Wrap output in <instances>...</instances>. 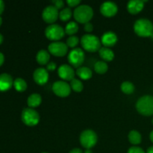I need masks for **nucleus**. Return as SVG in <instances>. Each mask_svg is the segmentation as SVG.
I'll return each instance as SVG.
<instances>
[{
	"instance_id": "20",
	"label": "nucleus",
	"mask_w": 153,
	"mask_h": 153,
	"mask_svg": "<svg viewBox=\"0 0 153 153\" xmlns=\"http://www.w3.org/2000/svg\"><path fill=\"white\" fill-rule=\"evenodd\" d=\"M42 98L41 96L39 94H32L28 97L27 100V104H28V107L31 108H36L37 106L40 105L41 104Z\"/></svg>"
},
{
	"instance_id": "16",
	"label": "nucleus",
	"mask_w": 153,
	"mask_h": 153,
	"mask_svg": "<svg viewBox=\"0 0 153 153\" xmlns=\"http://www.w3.org/2000/svg\"><path fill=\"white\" fill-rule=\"evenodd\" d=\"M144 7V1L141 0H131L128 2L127 10L131 14H137L140 13Z\"/></svg>"
},
{
	"instance_id": "44",
	"label": "nucleus",
	"mask_w": 153,
	"mask_h": 153,
	"mask_svg": "<svg viewBox=\"0 0 153 153\" xmlns=\"http://www.w3.org/2000/svg\"><path fill=\"white\" fill-rule=\"evenodd\" d=\"M43 153H47V152H43Z\"/></svg>"
},
{
	"instance_id": "26",
	"label": "nucleus",
	"mask_w": 153,
	"mask_h": 153,
	"mask_svg": "<svg viewBox=\"0 0 153 153\" xmlns=\"http://www.w3.org/2000/svg\"><path fill=\"white\" fill-rule=\"evenodd\" d=\"M121 91L125 94H131L134 91V85L130 82H124L121 84Z\"/></svg>"
},
{
	"instance_id": "5",
	"label": "nucleus",
	"mask_w": 153,
	"mask_h": 153,
	"mask_svg": "<svg viewBox=\"0 0 153 153\" xmlns=\"http://www.w3.org/2000/svg\"><path fill=\"white\" fill-rule=\"evenodd\" d=\"M21 119L28 126H34L37 125L40 121V115L38 112L31 108H25L22 110Z\"/></svg>"
},
{
	"instance_id": "2",
	"label": "nucleus",
	"mask_w": 153,
	"mask_h": 153,
	"mask_svg": "<svg viewBox=\"0 0 153 153\" xmlns=\"http://www.w3.org/2000/svg\"><path fill=\"white\" fill-rule=\"evenodd\" d=\"M73 16L75 19L78 22L82 24H85L90 22V20L94 16V10L91 6L88 4H82L79 5L73 12Z\"/></svg>"
},
{
	"instance_id": "4",
	"label": "nucleus",
	"mask_w": 153,
	"mask_h": 153,
	"mask_svg": "<svg viewBox=\"0 0 153 153\" xmlns=\"http://www.w3.org/2000/svg\"><path fill=\"white\" fill-rule=\"evenodd\" d=\"M101 40L97 36L85 34L81 38V44L84 49L90 52H95L101 49Z\"/></svg>"
},
{
	"instance_id": "6",
	"label": "nucleus",
	"mask_w": 153,
	"mask_h": 153,
	"mask_svg": "<svg viewBox=\"0 0 153 153\" xmlns=\"http://www.w3.org/2000/svg\"><path fill=\"white\" fill-rule=\"evenodd\" d=\"M79 140H80L81 145L88 149H91L97 144L98 137L97 133L91 129H87L82 131Z\"/></svg>"
},
{
	"instance_id": "29",
	"label": "nucleus",
	"mask_w": 153,
	"mask_h": 153,
	"mask_svg": "<svg viewBox=\"0 0 153 153\" xmlns=\"http://www.w3.org/2000/svg\"><path fill=\"white\" fill-rule=\"evenodd\" d=\"M79 37H76V36L75 35H73V36H70V37L67 38V43H66V44H67V46H68V47L75 49V47L79 44Z\"/></svg>"
},
{
	"instance_id": "43",
	"label": "nucleus",
	"mask_w": 153,
	"mask_h": 153,
	"mask_svg": "<svg viewBox=\"0 0 153 153\" xmlns=\"http://www.w3.org/2000/svg\"><path fill=\"white\" fill-rule=\"evenodd\" d=\"M152 124H153V119H152Z\"/></svg>"
},
{
	"instance_id": "15",
	"label": "nucleus",
	"mask_w": 153,
	"mask_h": 153,
	"mask_svg": "<svg viewBox=\"0 0 153 153\" xmlns=\"http://www.w3.org/2000/svg\"><path fill=\"white\" fill-rule=\"evenodd\" d=\"M118 38L117 34L113 31H107L105 33L101 38V43L105 46V47H112L117 42Z\"/></svg>"
},
{
	"instance_id": "31",
	"label": "nucleus",
	"mask_w": 153,
	"mask_h": 153,
	"mask_svg": "<svg viewBox=\"0 0 153 153\" xmlns=\"http://www.w3.org/2000/svg\"><path fill=\"white\" fill-rule=\"evenodd\" d=\"M52 3H53V5L56 7L57 9H61L64 7V2L62 0H53L52 1Z\"/></svg>"
},
{
	"instance_id": "10",
	"label": "nucleus",
	"mask_w": 153,
	"mask_h": 153,
	"mask_svg": "<svg viewBox=\"0 0 153 153\" xmlns=\"http://www.w3.org/2000/svg\"><path fill=\"white\" fill-rule=\"evenodd\" d=\"M48 50L54 56L63 57L68 52V46L63 42H52L48 46Z\"/></svg>"
},
{
	"instance_id": "34",
	"label": "nucleus",
	"mask_w": 153,
	"mask_h": 153,
	"mask_svg": "<svg viewBox=\"0 0 153 153\" xmlns=\"http://www.w3.org/2000/svg\"><path fill=\"white\" fill-rule=\"evenodd\" d=\"M56 64L55 62H49L48 63L47 66H46V70L47 71H52V70H55L56 69Z\"/></svg>"
},
{
	"instance_id": "19",
	"label": "nucleus",
	"mask_w": 153,
	"mask_h": 153,
	"mask_svg": "<svg viewBox=\"0 0 153 153\" xmlns=\"http://www.w3.org/2000/svg\"><path fill=\"white\" fill-rule=\"evenodd\" d=\"M99 55L102 60L105 61H111L114 58V52L108 47H101L99 50Z\"/></svg>"
},
{
	"instance_id": "30",
	"label": "nucleus",
	"mask_w": 153,
	"mask_h": 153,
	"mask_svg": "<svg viewBox=\"0 0 153 153\" xmlns=\"http://www.w3.org/2000/svg\"><path fill=\"white\" fill-rule=\"evenodd\" d=\"M128 153H145V152L138 146H131L128 149Z\"/></svg>"
},
{
	"instance_id": "41",
	"label": "nucleus",
	"mask_w": 153,
	"mask_h": 153,
	"mask_svg": "<svg viewBox=\"0 0 153 153\" xmlns=\"http://www.w3.org/2000/svg\"><path fill=\"white\" fill-rule=\"evenodd\" d=\"M2 41H3V36H2V34H0V44L2 43Z\"/></svg>"
},
{
	"instance_id": "12",
	"label": "nucleus",
	"mask_w": 153,
	"mask_h": 153,
	"mask_svg": "<svg viewBox=\"0 0 153 153\" xmlns=\"http://www.w3.org/2000/svg\"><path fill=\"white\" fill-rule=\"evenodd\" d=\"M118 11V7L113 1H105L100 6V12L106 17H111L116 15Z\"/></svg>"
},
{
	"instance_id": "35",
	"label": "nucleus",
	"mask_w": 153,
	"mask_h": 153,
	"mask_svg": "<svg viewBox=\"0 0 153 153\" xmlns=\"http://www.w3.org/2000/svg\"><path fill=\"white\" fill-rule=\"evenodd\" d=\"M4 1L0 0V14L2 13V12L4 11Z\"/></svg>"
},
{
	"instance_id": "18",
	"label": "nucleus",
	"mask_w": 153,
	"mask_h": 153,
	"mask_svg": "<svg viewBox=\"0 0 153 153\" xmlns=\"http://www.w3.org/2000/svg\"><path fill=\"white\" fill-rule=\"evenodd\" d=\"M49 59H50V55L49 52L44 49L39 51L36 55V61L40 65H47Z\"/></svg>"
},
{
	"instance_id": "11",
	"label": "nucleus",
	"mask_w": 153,
	"mask_h": 153,
	"mask_svg": "<svg viewBox=\"0 0 153 153\" xmlns=\"http://www.w3.org/2000/svg\"><path fill=\"white\" fill-rule=\"evenodd\" d=\"M59 16L58 10L54 5H49L43 9L42 12V18L49 24H53Z\"/></svg>"
},
{
	"instance_id": "39",
	"label": "nucleus",
	"mask_w": 153,
	"mask_h": 153,
	"mask_svg": "<svg viewBox=\"0 0 153 153\" xmlns=\"http://www.w3.org/2000/svg\"><path fill=\"white\" fill-rule=\"evenodd\" d=\"M149 138H150V140L153 143V130L150 132V134H149Z\"/></svg>"
},
{
	"instance_id": "27",
	"label": "nucleus",
	"mask_w": 153,
	"mask_h": 153,
	"mask_svg": "<svg viewBox=\"0 0 153 153\" xmlns=\"http://www.w3.org/2000/svg\"><path fill=\"white\" fill-rule=\"evenodd\" d=\"M70 85L71 89L73 90V91L77 93L82 92V90H83L84 88V85L83 84H82V82H81L79 79H73V80L71 81V82H70Z\"/></svg>"
},
{
	"instance_id": "17",
	"label": "nucleus",
	"mask_w": 153,
	"mask_h": 153,
	"mask_svg": "<svg viewBox=\"0 0 153 153\" xmlns=\"http://www.w3.org/2000/svg\"><path fill=\"white\" fill-rule=\"evenodd\" d=\"M13 85V81L10 75L7 73L0 74V91H8Z\"/></svg>"
},
{
	"instance_id": "32",
	"label": "nucleus",
	"mask_w": 153,
	"mask_h": 153,
	"mask_svg": "<svg viewBox=\"0 0 153 153\" xmlns=\"http://www.w3.org/2000/svg\"><path fill=\"white\" fill-rule=\"evenodd\" d=\"M81 3L80 0H67V4L70 7H76L79 6V4Z\"/></svg>"
},
{
	"instance_id": "3",
	"label": "nucleus",
	"mask_w": 153,
	"mask_h": 153,
	"mask_svg": "<svg viewBox=\"0 0 153 153\" xmlns=\"http://www.w3.org/2000/svg\"><path fill=\"white\" fill-rule=\"evenodd\" d=\"M136 109L139 114L143 116L153 115V97L145 95L140 97L136 102Z\"/></svg>"
},
{
	"instance_id": "8",
	"label": "nucleus",
	"mask_w": 153,
	"mask_h": 153,
	"mask_svg": "<svg viewBox=\"0 0 153 153\" xmlns=\"http://www.w3.org/2000/svg\"><path fill=\"white\" fill-rule=\"evenodd\" d=\"M85 52L80 48H75L68 55V61L70 65L76 68H79L85 61Z\"/></svg>"
},
{
	"instance_id": "33",
	"label": "nucleus",
	"mask_w": 153,
	"mask_h": 153,
	"mask_svg": "<svg viewBox=\"0 0 153 153\" xmlns=\"http://www.w3.org/2000/svg\"><path fill=\"white\" fill-rule=\"evenodd\" d=\"M84 28H85V31L87 32L90 33L93 31L94 29V25L91 22H88V23H85L84 25Z\"/></svg>"
},
{
	"instance_id": "9",
	"label": "nucleus",
	"mask_w": 153,
	"mask_h": 153,
	"mask_svg": "<svg viewBox=\"0 0 153 153\" xmlns=\"http://www.w3.org/2000/svg\"><path fill=\"white\" fill-rule=\"evenodd\" d=\"M54 94L59 97H67L71 93V88L68 83L64 81H57L52 85Z\"/></svg>"
},
{
	"instance_id": "21",
	"label": "nucleus",
	"mask_w": 153,
	"mask_h": 153,
	"mask_svg": "<svg viewBox=\"0 0 153 153\" xmlns=\"http://www.w3.org/2000/svg\"><path fill=\"white\" fill-rule=\"evenodd\" d=\"M76 74L80 79L83 80H88L93 76V73L90 68L87 67H80L77 69Z\"/></svg>"
},
{
	"instance_id": "14",
	"label": "nucleus",
	"mask_w": 153,
	"mask_h": 153,
	"mask_svg": "<svg viewBox=\"0 0 153 153\" xmlns=\"http://www.w3.org/2000/svg\"><path fill=\"white\" fill-rule=\"evenodd\" d=\"M33 79L37 85H43L49 80V73L46 69L43 67L37 68L33 73Z\"/></svg>"
},
{
	"instance_id": "28",
	"label": "nucleus",
	"mask_w": 153,
	"mask_h": 153,
	"mask_svg": "<svg viewBox=\"0 0 153 153\" xmlns=\"http://www.w3.org/2000/svg\"><path fill=\"white\" fill-rule=\"evenodd\" d=\"M72 11L70 7H65L59 13V18L62 21H67L71 18Z\"/></svg>"
},
{
	"instance_id": "40",
	"label": "nucleus",
	"mask_w": 153,
	"mask_h": 153,
	"mask_svg": "<svg viewBox=\"0 0 153 153\" xmlns=\"http://www.w3.org/2000/svg\"><path fill=\"white\" fill-rule=\"evenodd\" d=\"M84 153H93V152L91 151V149H86V150L85 151V152H84Z\"/></svg>"
},
{
	"instance_id": "42",
	"label": "nucleus",
	"mask_w": 153,
	"mask_h": 153,
	"mask_svg": "<svg viewBox=\"0 0 153 153\" xmlns=\"http://www.w3.org/2000/svg\"><path fill=\"white\" fill-rule=\"evenodd\" d=\"M1 23H2V19H1V17L0 16V25H1Z\"/></svg>"
},
{
	"instance_id": "38",
	"label": "nucleus",
	"mask_w": 153,
	"mask_h": 153,
	"mask_svg": "<svg viewBox=\"0 0 153 153\" xmlns=\"http://www.w3.org/2000/svg\"><path fill=\"white\" fill-rule=\"evenodd\" d=\"M146 153H153V146H150L146 151Z\"/></svg>"
},
{
	"instance_id": "13",
	"label": "nucleus",
	"mask_w": 153,
	"mask_h": 153,
	"mask_svg": "<svg viewBox=\"0 0 153 153\" xmlns=\"http://www.w3.org/2000/svg\"><path fill=\"white\" fill-rule=\"evenodd\" d=\"M58 76L65 81H70L75 79V71L71 66L68 64H62L58 68Z\"/></svg>"
},
{
	"instance_id": "22",
	"label": "nucleus",
	"mask_w": 153,
	"mask_h": 153,
	"mask_svg": "<svg viewBox=\"0 0 153 153\" xmlns=\"http://www.w3.org/2000/svg\"><path fill=\"white\" fill-rule=\"evenodd\" d=\"M128 137L130 143L133 145L140 144V142H141L142 140L141 134L139 133V131H136V130H131V131L128 133Z\"/></svg>"
},
{
	"instance_id": "1",
	"label": "nucleus",
	"mask_w": 153,
	"mask_h": 153,
	"mask_svg": "<svg viewBox=\"0 0 153 153\" xmlns=\"http://www.w3.org/2000/svg\"><path fill=\"white\" fill-rule=\"evenodd\" d=\"M134 31L140 37H151L153 34V24L147 19H139L134 22Z\"/></svg>"
},
{
	"instance_id": "37",
	"label": "nucleus",
	"mask_w": 153,
	"mask_h": 153,
	"mask_svg": "<svg viewBox=\"0 0 153 153\" xmlns=\"http://www.w3.org/2000/svg\"><path fill=\"white\" fill-rule=\"evenodd\" d=\"M4 55H3L1 52H0V66L2 65V64L4 63Z\"/></svg>"
},
{
	"instance_id": "25",
	"label": "nucleus",
	"mask_w": 153,
	"mask_h": 153,
	"mask_svg": "<svg viewBox=\"0 0 153 153\" xmlns=\"http://www.w3.org/2000/svg\"><path fill=\"white\" fill-rule=\"evenodd\" d=\"M13 86L15 89L19 92H23L27 89V83L22 78H17L13 82Z\"/></svg>"
},
{
	"instance_id": "24",
	"label": "nucleus",
	"mask_w": 153,
	"mask_h": 153,
	"mask_svg": "<svg viewBox=\"0 0 153 153\" xmlns=\"http://www.w3.org/2000/svg\"><path fill=\"white\" fill-rule=\"evenodd\" d=\"M94 70L98 74H105L108 70V66L105 61H99L94 65Z\"/></svg>"
},
{
	"instance_id": "36",
	"label": "nucleus",
	"mask_w": 153,
	"mask_h": 153,
	"mask_svg": "<svg viewBox=\"0 0 153 153\" xmlns=\"http://www.w3.org/2000/svg\"><path fill=\"white\" fill-rule=\"evenodd\" d=\"M69 153H83V152L79 148H75V149H72Z\"/></svg>"
},
{
	"instance_id": "23",
	"label": "nucleus",
	"mask_w": 153,
	"mask_h": 153,
	"mask_svg": "<svg viewBox=\"0 0 153 153\" xmlns=\"http://www.w3.org/2000/svg\"><path fill=\"white\" fill-rule=\"evenodd\" d=\"M64 31H65V33L67 34L70 36H73L79 31V25L76 22L71 21V22L67 24Z\"/></svg>"
},
{
	"instance_id": "7",
	"label": "nucleus",
	"mask_w": 153,
	"mask_h": 153,
	"mask_svg": "<svg viewBox=\"0 0 153 153\" xmlns=\"http://www.w3.org/2000/svg\"><path fill=\"white\" fill-rule=\"evenodd\" d=\"M65 34L64 28L57 24H51L45 29V35L46 38L53 41H57L62 38Z\"/></svg>"
}]
</instances>
